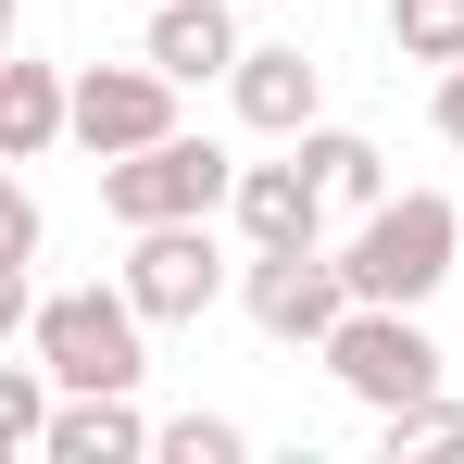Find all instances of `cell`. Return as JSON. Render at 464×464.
Here are the masks:
<instances>
[{"mask_svg": "<svg viewBox=\"0 0 464 464\" xmlns=\"http://www.w3.org/2000/svg\"><path fill=\"white\" fill-rule=\"evenodd\" d=\"M352 302H364V289H352V264H339L326 238H302V251H251V264H238V314H251L276 352H326Z\"/></svg>", "mask_w": 464, "mask_h": 464, "instance_id": "5", "label": "cell"}, {"mask_svg": "<svg viewBox=\"0 0 464 464\" xmlns=\"http://www.w3.org/2000/svg\"><path fill=\"white\" fill-rule=\"evenodd\" d=\"M238 251H302V238H326V176H314V151L302 139H276V163H238Z\"/></svg>", "mask_w": 464, "mask_h": 464, "instance_id": "8", "label": "cell"}, {"mask_svg": "<svg viewBox=\"0 0 464 464\" xmlns=\"http://www.w3.org/2000/svg\"><path fill=\"white\" fill-rule=\"evenodd\" d=\"M151 139H176V76L151 51L139 63H88L76 76V151L113 163V151H151Z\"/></svg>", "mask_w": 464, "mask_h": 464, "instance_id": "7", "label": "cell"}, {"mask_svg": "<svg viewBox=\"0 0 464 464\" xmlns=\"http://www.w3.org/2000/svg\"><path fill=\"white\" fill-rule=\"evenodd\" d=\"M389 51L401 63H464V0H389Z\"/></svg>", "mask_w": 464, "mask_h": 464, "instance_id": "16", "label": "cell"}, {"mask_svg": "<svg viewBox=\"0 0 464 464\" xmlns=\"http://www.w3.org/2000/svg\"><path fill=\"white\" fill-rule=\"evenodd\" d=\"M227 101H238L251 139H302V126H326V63H314L302 38H251L238 76H227Z\"/></svg>", "mask_w": 464, "mask_h": 464, "instance_id": "9", "label": "cell"}, {"mask_svg": "<svg viewBox=\"0 0 464 464\" xmlns=\"http://www.w3.org/2000/svg\"><path fill=\"white\" fill-rule=\"evenodd\" d=\"M151 464H251V427H238V414H176Z\"/></svg>", "mask_w": 464, "mask_h": 464, "instance_id": "17", "label": "cell"}, {"mask_svg": "<svg viewBox=\"0 0 464 464\" xmlns=\"http://www.w3.org/2000/svg\"><path fill=\"white\" fill-rule=\"evenodd\" d=\"M314 364L352 389L364 414H401V401H427V389H440L452 352L427 339V314H414V302H352V314H339V339H326Z\"/></svg>", "mask_w": 464, "mask_h": 464, "instance_id": "4", "label": "cell"}, {"mask_svg": "<svg viewBox=\"0 0 464 464\" xmlns=\"http://www.w3.org/2000/svg\"><path fill=\"white\" fill-rule=\"evenodd\" d=\"M126 302L151 314V326H201V314L238 289V264H227V238H214V214H176V227H126Z\"/></svg>", "mask_w": 464, "mask_h": 464, "instance_id": "6", "label": "cell"}, {"mask_svg": "<svg viewBox=\"0 0 464 464\" xmlns=\"http://www.w3.org/2000/svg\"><path fill=\"white\" fill-rule=\"evenodd\" d=\"M139 51H151L176 88H214V76H238L251 38H238V0H151V38H139Z\"/></svg>", "mask_w": 464, "mask_h": 464, "instance_id": "11", "label": "cell"}, {"mask_svg": "<svg viewBox=\"0 0 464 464\" xmlns=\"http://www.w3.org/2000/svg\"><path fill=\"white\" fill-rule=\"evenodd\" d=\"M25 352L63 389H139L151 377V314L126 302V276L113 289H51V302L25 314Z\"/></svg>", "mask_w": 464, "mask_h": 464, "instance_id": "2", "label": "cell"}, {"mask_svg": "<svg viewBox=\"0 0 464 464\" xmlns=\"http://www.w3.org/2000/svg\"><path fill=\"white\" fill-rule=\"evenodd\" d=\"M151 452H163V427L139 414V389H63L38 464H151Z\"/></svg>", "mask_w": 464, "mask_h": 464, "instance_id": "10", "label": "cell"}, {"mask_svg": "<svg viewBox=\"0 0 464 464\" xmlns=\"http://www.w3.org/2000/svg\"><path fill=\"white\" fill-rule=\"evenodd\" d=\"M227 201H238V163H227V139H201V126L101 163V214H113V227H176V214H227Z\"/></svg>", "mask_w": 464, "mask_h": 464, "instance_id": "3", "label": "cell"}, {"mask_svg": "<svg viewBox=\"0 0 464 464\" xmlns=\"http://www.w3.org/2000/svg\"><path fill=\"white\" fill-rule=\"evenodd\" d=\"M302 151H314V176H326L339 214H377V201H389V151H377V139H352V126H302Z\"/></svg>", "mask_w": 464, "mask_h": 464, "instance_id": "13", "label": "cell"}, {"mask_svg": "<svg viewBox=\"0 0 464 464\" xmlns=\"http://www.w3.org/2000/svg\"><path fill=\"white\" fill-rule=\"evenodd\" d=\"M440 139L464 151V63H440Z\"/></svg>", "mask_w": 464, "mask_h": 464, "instance_id": "18", "label": "cell"}, {"mask_svg": "<svg viewBox=\"0 0 464 464\" xmlns=\"http://www.w3.org/2000/svg\"><path fill=\"white\" fill-rule=\"evenodd\" d=\"M76 139V76L63 63H0V163H51Z\"/></svg>", "mask_w": 464, "mask_h": 464, "instance_id": "12", "label": "cell"}, {"mask_svg": "<svg viewBox=\"0 0 464 464\" xmlns=\"http://www.w3.org/2000/svg\"><path fill=\"white\" fill-rule=\"evenodd\" d=\"M51 414H63V377L25 352V364H0V452H51Z\"/></svg>", "mask_w": 464, "mask_h": 464, "instance_id": "15", "label": "cell"}, {"mask_svg": "<svg viewBox=\"0 0 464 464\" xmlns=\"http://www.w3.org/2000/svg\"><path fill=\"white\" fill-rule=\"evenodd\" d=\"M452 452H464V401H452V389L377 414V464H452Z\"/></svg>", "mask_w": 464, "mask_h": 464, "instance_id": "14", "label": "cell"}, {"mask_svg": "<svg viewBox=\"0 0 464 464\" xmlns=\"http://www.w3.org/2000/svg\"><path fill=\"white\" fill-rule=\"evenodd\" d=\"M452 251H464L452 188H389L377 214L352 227L339 264H352V289H364V302H414V314H427L440 289H452Z\"/></svg>", "mask_w": 464, "mask_h": 464, "instance_id": "1", "label": "cell"}]
</instances>
